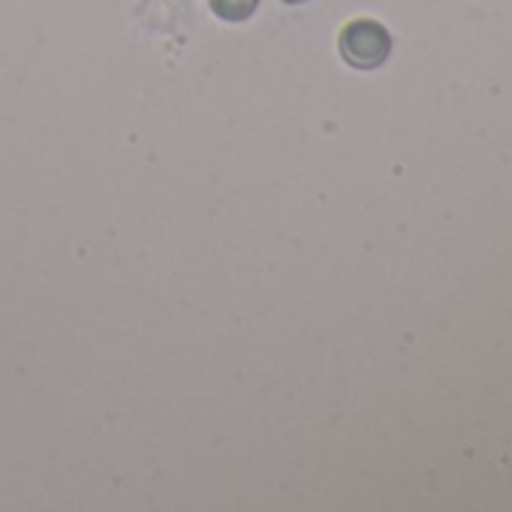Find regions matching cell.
<instances>
[{
  "instance_id": "2",
  "label": "cell",
  "mask_w": 512,
  "mask_h": 512,
  "mask_svg": "<svg viewBox=\"0 0 512 512\" xmlns=\"http://www.w3.org/2000/svg\"><path fill=\"white\" fill-rule=\"evenodd\" d=\"M214 16H220L223 22H244L256 13L260 0H208Z\"/></svg>"
},
{
  "instance_id": "3",
  "label": "cell",
  "mask_w": 512,
  "mask_h": 512,
  "mask_svg": "<svg viewBox=\"0 0 512 512\" xmlns=\"http://www.w3.org/2000/svg\"><path fill=\"white\" fill-rule=\"evenodd\" d=\"M287 4H305V0H287Z\"/></svg>"
},
{
  "instance_id": "1",
  "label": "cell",
  "mask_w": 512,
  "mask_h": 512,
  "mask_svg": "<svg viewBox=\"0 0 512 512\" xmlns=\"http://www.w3.org/2000/svg\"><path fill=\"white\" fill-rule=\"evenodd\" d=\"M389 49H392V40H389L386 28L377 22H368V19L347 25L341 34V55L347 58V64H353L359 70L380 67L389 58Z\"/></svg>"
}]
</instances>
